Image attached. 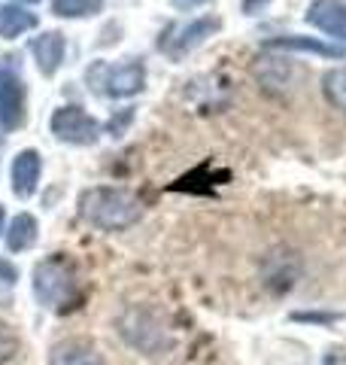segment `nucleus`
Wrapping results in <instances>:
<instances>
[{
  "label": "nucleus",
  "instance_id": "20",
  "mask_svg": "<svg viewBox=\"0 0 346 365\" xmlns=\"http://www.w3.org/2000/svg\"><path fill=\"white\" fill-rule=\"evenodd\" d=\"M6 232V213H4V207H0V235Z\"/></svg>",
  "mask_w": 346,
  "mask_h": 365
},
{
  "label": "nucleus",
  "instance_id": "15",
  "mask_svg": "<svg viewBox=\"0 0 346 365\" xmlns=\"http://www.w3.org/2000/svg\"><path fill=\"white\" fill-rule=\"evenodd\" d=\"M103 0H52V13L61 19H91L98 16Z\"/></svg>",
  "mask_w": 346,
  "mask_h": 365
},
{
  "label": "nucleus",
  "instance_id": "7",
  "mask_svg": "<svg viewBox=\"0 0 346 365\" xmlns=\"http://www.w3.org/2000/svg\"><path fill=\"white\" fill-rule=\"evenodd\" d=\"M307 25L319 28L328 37L346 40V0H313L307 6Z\"/></svg>",
  "mask_w": 346,
  "mask_h": 365
},
{
  "label": "nucleus",
  "instance_id": "13",
  "mask_svg": "<svg viewBox=\"0 0 346 365\" xmlns=\"http://www.w3.org/2000/svg\"><path fill=\"white\" fill-rule=\"evenodd\" d=\"M33 28H37V16L28 13L25 6H16V4L0 6V40H16Z\"/></svg>",
  "mask_w": 346,
  "mask_h": 365
},
{
  "label": "nucleus",
  "instance_id": "5",
  "mask_svg": "<svg viewBox=\"0 0 346 365\" xmlns=\"http://www.w3.org/2000/svg\"><path fill=\"white\" fill-rule=\"evenodd\" d=\"M25 122V86L16 71L0 64V140Z\"/></svg>",
  "mask_w": 346,
  "mask_h": 365
},
{
  "label": "nucleus",
  "instance_id": "19",
  "mask_svg": "<svg viewBox=\"0 0 346 365\" xmlns=\"http://www.w3.org/2000/svg\"><path fill=\"white\" fill-rule=\"evenodd\" d=\"M264 4H268V0H243V13L246 16H256Z\"/></svg>",
  "mask_w": 346,
  "mask_h": 365
},
{
  "label": "nucleus",
  "instance_id": "6",
  "mask_svg": "<svg viewBox=\"0 0 346 365\" xmlns=\"http://www.w3.org/2000/svg\"><path fill=\"white\" fill-rule=\"evenodd\" d=\"M216 31H219V19L216 16L192 19L189 25L173 28L167 37L161 40V52H167L170 58H182V55H189V52L198 49V46H204Z\"/></svg>",
  "mask_w": 346,
  "mask_h": 365
},
{
  "label": "nucleus",
  "instance_id": "3",
  "mask_svg": "<svg viewBox=\"0 0 346 365\" xmlns=\"http://www.w3.org/2000/svg\"><path fill=\"white\" fill-rule=\"evenodd\" d=\"M85 83L100 98H131L140 95L146 86V67L140 58H128L119 64L91 61L85 71Z\"/></svg>",
  "mask_w": 346,
  "mask_h": 365
},
{
  "label": "nucleus",
  "instance_id": "21",
  "mask_svg": "<svg viewBox=\"0 0 346 365\" xmlns=\"http://www.w3.org/2000/svg\"><path fill=\"white\" fill-rule=\"evenodd\" d=\"M25 4H40V0H25Z\"/></svg>",
  "mask_w": 346,
  "mask_h": 365
},
{
  "label": "nucleus",
  "instance_id": "11",
  "mask_svg": "<svg viewBox=\"0 0 346 365\" xmlns=\"http://www.w3.org/2000/svg\"><path fill=\"white\" fill-rule=\"evenodd\" d=\"M49 365H103V356L88 341H58L49 353Z\"/></svg>",
  "mask_w": 346,
  "mask_h": 365
},
{
  "label": "nucleus",
  "instance_id": "8",
  "mask_svg": "<svg viewBox=\"0 0 346 365\" xmlns=\"http://www.w3.org/2000/svg\"><path fill=\"white\" fill-rule=\"evenodd\" d=\"M40 174H43V158L37 150H21L13 158L9 168V180H13V192L19 198H31L40 186Z\"/></svg>",
  "mask_w": 346,
  "mask_h": 365
},
{
  "label": "nucleus",
  "instance_id": "12",
  "mask_svg": "<svg viewBox=\"0 0 346 365\" xmlns=\"http://www.w3.org/2000/svg\"><path fill=\"white\" fill-rule=\"evenodd\" d=\"M37 232H40V225L31 213L13 216L6 225V250L9 253H25V250H31L37 244Z\"/></svg>",
  "mask_w": 346,
  "mask_h": 365
},
{
  "label": "nucleus",
  "instance_id": "18",
  "mask_svg": "<svg viewBox=\"0 0 346 365\" xmlns=\"http://www.w3.org/2000/svg\"><path fill=\"white\" fill-rule=\"evenodd\" d=\"M170 4L177 6V9H198V6L206 4V0H170Z\"/></svg>",
  "mask_w": 346,
  "mask_h": 365
},
{
  "label": "nucleus",
  "instance_id": "10",
  "mask_svg": "<svg viewBox=\"0 0 346 365\" xmlns=\"http://www.w3.org/2000/svg\"><path fill=\"white\" fill-rule=\"evenodd\" d=\"M268 52H310V55H322V58H346V46L337 43H325L319 37H298V34H288V37H273L264 43Z\"/></svg>",
  "mask_w": 346,
  "mask_h": 365
},
{
  "label": "nucleus",
  "instance_id": "14",
  "mask_svg": "<svg viewBox=\"0 0 346 365\" xmlns=\"http://www.w3.org/2000/svg\"><path fill=\"white\" fill-rule=\"evenodd\" d=\"M322 95L334 110L346 113V67H334L322 76Z\"/></svg>",
  "mask_w": 346,
  "mask_h": 365
},
{
  "label": "nucleus",
  "instance_id": "17",
  "mask_svg": "<svg viewBox=\"0 0 346 365\" xmlns=\"http://www.w3.org/2000/svg\"><path fill=\"white\" fill-rule=\"evenodd\" d=\"M322 365H346L343 347H331V350L325 353V359H322Z\"/></svg>",
  "mask_w": 346,
  "mask_h": 365
},
{
  "label": "nucleus",
  "instance_id": "2",
  "mask_svg": "<svg viewBox=\"0 0 346 365\" xmlns=\"http://www.w3.org/2000/svg\"><path fill=\"white\" fill-rule=\"evenodd\" d=\"M31 289L37 295V302L52 311H67L79 302V274L76 265L67 256H49L33 268Z\"/></svg>",
  "mask_w": 346,
  "mask_h": 365
},
{
  "label": "nucleus",
  "instance_id": "1",
  "mask_svg": "<svg viewBox=\"0 0 346 365\" xmlns=\"http://www.w3.org/2000/svg\"><path fill=\"white\" fill-rule=\"evenodd\" d=\"M79 216L100 228V232H122L140 222L143 216V201L134 195L131 189L119 186H95L79 195Z\"/></svg>",
  "mask_w": 346,
  "mask_h": 365
},
{
  "label": "nucleus",
  "instance_id": "9",
  "mask_svg": "<svg viewBox=\"0 0 346 365\" xmlns=\"http://www.w3.org/2000/svg\"><path fill=\"white\" fill-rule=\"evenodd\" d=\"M64 52H67V43H64L61 31H46L40 37L31 40V55H33V61H37L43 76L58 73V67L64 64Z\"/></svg>",
  "mask_w": 346,
  "mask_h": 365
},
{
  "label": "nucleus",
  "instance_id": "4",
  "mask_svg": "<svg viewBox=\"0 0 346 365\" xmlns=\"http://www.w3.org/2000/svg\"><path fill=\"white\" fill-rule=\"evenodd\" d=\"M49 128L58 140L70 146H91L100 137V122L88 116L83 107H58L49 119Z\"/></svg>",
  "mask_w": 346,
  "mask_h": 365
},
{
  "label": "nucleus",
  "instance_id": "16",
  "mask_svg": "<svg viewBox=\"0 0 346 365\" xmlns=\"http://www.w3.org/2000/svg\"><path fill=\"white\" fill-rule=\"evenodd\" d=\"M16 350H19V338L13 332V326H6L0 319V362H9L16 356Z\"/></svg>",
  "mask_w": 346,
  "mask_h": 365
}]
</instances>
